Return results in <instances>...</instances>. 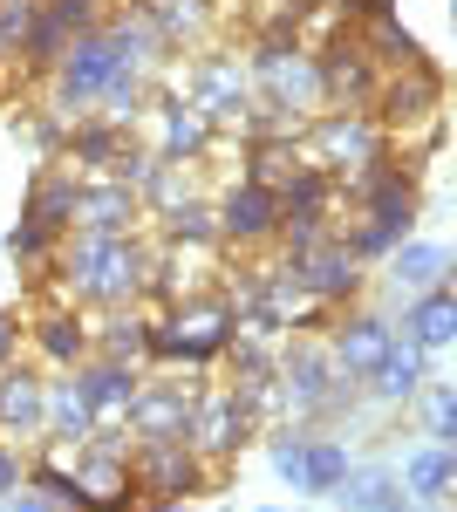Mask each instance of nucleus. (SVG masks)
<instances>
[{
  "label": "nucleus",
  "instance_id": "obj_1",
  "mask_svg": "<svg viewBox=\"0 0 457 512\" xmlns=\"http://www.w3.org/2000/svg\"><path fill=\"white\" fill-rule=\"evenodd\" d=\"M151 267L157 253L137 233H69L55 253V301H76V308H137L151 294Z\"/></svg>",
  "mask_w": 457,
  "mask_h": 512
},
{
  "label": "nucleus",
  "instance_id": "obj_2",
  "mask_svg": "<svg viewBox=\"0 0 457 512\" xmlns=\"http://www.w3.org/2000/svg\"><path fill=\"white\" fill-rule=\"evenodd\" d=\"M232 342H239V315H232L226 294H191V301L171 308V315L151 321V362L205 369V362L232 355Z\"/></svg>",
  "mask_w": 457,
  "mask_h": 512
},
{
  "label": "nucleus",
  "instance_id": "obj_3",
  "mask_svg": "<svg viewBox=\"0 0 457 512\" xmlns=\"http://www.w3.org/2000/svg\"><path fill=\"white\" fill-rule=\"evenodd\" d=\"M123 69L151 76V69H144V62H130L103 28H96V35H76V41H69V55L55 62V76H48V110L76 123L89 103H103V96H110V82L123 76Z\"/></svg>",
  "mask_w": 457,
  "mask_h": 512
},
{
  "label": "nucleus",
  "instance_id": "obj_4",
  "mask_svg": "<svg viewBox=\"0 0 457 512\" xmlns=\"http://www.w3.org/2000/svg\"><path fill=\"white\" fill-rule=\"evenodd\" d=\"M62 158L82 178H123V185H144V171L157 164V151L137 144V130L123 117H76L62 137Z\"/></svg>",
  "mask_w": 457,
  "mask_h": 512
},
{
  "label": "nucleus",
  "instance_id": "obj_5",
  "mask_svg": "<svg viewBox=\"0 0 457 512\" xmlns=\"http://www.w3.org/2000/svg\"><path fill=\"white\" fill-rule=\"evenodd\" d=\"M130 478H137L144 499H198V492L219 478V465L198 458L191 437H151V444L130 451Z\"/></svg>",
  "mask_w": 457,
  "mask_h": 512
},
{
  "label": "nucleus",
  "instance_id": "obj_6",
  "mask_svg": "<svg viewBox=\"0 0 457 512\" xmlns=\"http://www.w3.org/2000/svg\"><path fill=\"white\" fill-rule=\"evenodd\" d=\"M382 151H389V130L369 110H321V117L307 123V164H328L335 178L376 164Z\"/></svg>",
  "mask_w": 457,
  "mask_h": 512
},
{
  "label": "nucleus",
  "instance_id": "obj_7",
  "mask_svg": "<svg viewBox=\"0 0 457 512\" xmlns=\"http://www.w3.org/2000/svg\"><path fill=\"white\" fill-rule=\"evenodd\" d=\"M437 110H444V76L417 62V69H389L376 89V110L369 117L389 130V144L396 137H417V130H437Z\"/></svg>",
  "mask_w": 457,
  "mask_h": 512
},
{
  "label": "nucleus",
  "instance_id": "obj_8",
  "mask_svg": "<svg viewBox=\"0 0 457 512\" xmlns=\"http://www.w3.org/2000/svg\"><path fill=\"white\" fill-rule=\"evenodd\" d=\"M273 472L287 478L294 492H314V499H335V492H342V478L355 472V458H348V444H342V437L287 431V437H273Z\"/></svg>",
  "mask_w": 457,
  "mask_h": 512
},
{
  "label": "nucleus",
  "instance_id": "obj_9",
  "mask_svg": "<svg viewBox=\"0 0 457 512\" xmlns=\"http://www.w3.org/2000/svg\"><path fill=\"white\" fill-rule=\"evenodd\" d=\"M321 89H328V110H376V89H382V62L369 55L362 28L348 21V35H335L321 55Z\"/></svg>",
  "mask_w": 457,
  "mask_h": 512
},
{
  "label": "nucleus",
  "instance_id": "obj_10",
  "mask_svg": "<svg viewBox=\"0 0 457 512\" xmlns=\"http://www.w3.org/2000/svg\"><path fill=\"white\" fill-rule=\"evenodd\" d=\"M253 417H260V410H253L239 390H198V410H191V431L185 437H191L198 458L219 465V458H232V451L253 437Z\"/></svg>",
  "mask_w": 457,
  "mask_h": 512
},
{
  "label": "nucleus",
  "instance_id": "obj_11",
  "mask_svg": "<svg viewBox=\"0 0 457 512\" xmlns=\"http://www.w3.org/2000/svg\"><path fill=\"white\" fill-rule=\"evenodd\" d=\"M287 226V212H280V185H253V178H239L226 198H219V239L226 246H273Z\"/></svg>",
  "mask_w": 457,
  "mask_h": 512
},
{
  "label": "nucleus",
  "instance_id": "obj_12",
  "mask_svg": "<svg viewBox=\"0 0 457 512\" xmlns=\"http://www.w3.org/2000/svg\"><path fill=\"white\" fill-rule=\"evenodd\" d=\"M287 267L301 274V287H307V301H314V308H342V301H355V294H362V280H369V274H362V260L348 253L342 233H328L314 253L287 260Z\"/></svg>",
  "mask_w": 457,
  "mask_h": 512
},
{
  "label": "nucleus",
  "instance_id": "obj_13",
  "mask_svg": "<svg viewBox=\"0 0 457 512\" xmlns=\"http://www.w3.org/2000/svg\"><path fill=\"white\" fill-rule=\"evenodd\" d=\"M191 410H198V383H144L123 417H130V437L137 444H151V437H185Z\"/></svg>",
  "mask_w": 457,
  "mask_h": 512
},
{
  "label": "nucleus",
  "instance_id": "obj_14",
  "mask_svg": "<svg viewBox=\"0 0 457 512\" xmlns=\"http://www.w3.org/2000/svg\"><path fill=\"white\" fill-rule=\"evenodd\" d=\"M0 437L21 444V437H48V376L7 362L0 369Z\"/></svg>",
  "mask_w": 457,
  "mask_h": 512
},
{
  "label": "nucleus",
  "instance_id": "obj_15",
  "mask_svg": "<svg viewBox=\"0 0 457 512\" xmlns=\"http://www.w3.org/2000/svg\"><path fill=\"white\" fill-rule=\"evenodd\" d=\"M28 342H35V355L48 369H76L82 355H96V328L82 321L76 301H48V315H35Z\"/></svg>",
  "mask_w": 457,
  "mask_h": 512
},
{
  "label": "nucleus",
  "instance_id": "obj_16",
  "mask_svg": "<svg viewBox=\"0 0 457 512\" xmlns=\"http://www.w3.org/2000/svg\"><path fill=\"white\" fill-rule=\"evenodd\" d=\"M328 349H335V369H342L348 383H369V369L396 349V328H389L382 315H369V308H355V315L328 335Z\"/></svg>",
  "mask_w": 457,
  "mask_h": 512
},
{
  "label": "nucleus",
  "instance_id": "obj_17",
  "mask_svg": "<svg viewBox=\"0 0 457 512\" xmlns=\"http://www.w3.org/2000/svg\"><path fill=\"white\" fill-rule=\"evenodd\" d=\"M76 212H82V171H69V164H48V171H35L28 178V205H21V219H35V226H48V233H76Z\"/></svg>",
  "mask_w": 457,
  "mask_h": 512
},
{
  "label": "nucleus",
  "instance_id": "obj_18",
  "mask_svg": "<svg viewBox=\"0 0 457 512\" xmlns=\"http://www.w3.org/2000/svg\"><path fill=\"white\" fill-rule=\"evenodd\" d=\"M76 390L89 396V410L110 424V417H123V410L137 403L144 376H137V362H116V355H82V362H76Z\"/></svg>",
  "mask_w": 457,
  "mask_h": 512
},
{
  "label": "nucleus",
  "instance_id": "obj_19",
  "mask_svg": "<svg viewBox=\"0 0 457 512\" xmlns=\"http://www.w3.org/2000/svg\"><path fill=\"white\" fill-rule=\"evenodd\" d=\"M137 219H144L137 185H123V178H82L76 233H137Z\"/></svg>",
  "mask_w": 457,
  "mask_h": 512
},
{
  "label": "nucleus",
  "instance_id": "obj_20",
  "mask_svg": "<svg viewBox=\"0 0 457 512\" xmlns=\"http://www.w3.org/2000/svg\"><path fill=\"white\" fill-rule=\"evenodd\" d=\"M151 117H157V144H151V151H157V158H171V164H191L205 144H212V130H219L198 103H157Z\"/></svg>",
  "mask_w": 457,
  "mask_h": 512
},
{
  "label": "nucleus",
  "instance_id": "obj_21",
  "mask_svg": "<svg viewBox=\"0 0 457 512\" xmlns=\"http://www.w3.org/2000/svg\"><path fill=\"white\" fill-rule=\"evenodd\" d=\"M403 342H417L423 355H430V349H451V342H457V287L410 294V308H403Z\"/></svg>",
  "mask_w": 457,
  "mask_h": 512
},
{
  "label": "nucleus",
  "instance_id": "obj_22",
  "mask_svg": "<svg viewBox=\"0 0 457 512\" xmlns=\"http://www.w3.org/2000/svg\"><path fill=\"white\" fill-rule=\"evenodd\" d=\"M451 246H437V239H403L396 253H389V280L403 287V294H430V287H451Z\"/></svg>",
  "mask_w": 457,
  "mask_h": 512
},
{
  "label": "nucleus",
  "instance_id": "obj_23",
  "mask_svg": "<svg viewBox=\"0 0 457 512\" xmlns=\"http://www.w3.org/2000/svg\"><path fill=\"white\" fill-rule=\"evenodd\" d=\"M403 485H410L417 506L437 512L457 492V451H451V444H417V451L403 458Z\"/></svg>",
  "mask_w": 457,
  "mask_h": 512
},
{
  "label": "nucleus",
  "instance_id": "obj_24",
  "mask_svg": "<svg viewBox=\"0 0 457 512\" xmlns=\"http://www.w3.org/2000/svg\"><path fill=\"white\" fill-rule=\"evenodd\" d=\"M96 410H89V396L76 390V369H55L48 376V437L55 444H82V437H96Z\"/></svg>",
  "mask_w": 457,
  "mask_h": 512
},
{
  "label": "nucleus",
  "instance_id": "obj_25",
  "mask_svg": "<svg viewBox=\"0 0 457 512\" xmlns=\"http://www.w3.org/2000/svg\"><path fill=\"white\" fill-rule=\"evenodd\" d=\"M423 383H430V376H423V349L417 342H396V349L369 369V396H376V403H417Z\"/></svg>",
  "mask_w": 457,
  "mask_h": 512
},
{
  "label": "nucleus",
  "instance_id": "obj_26",
  "mask_svg": "<svg viewBox=\"0 0 457 512\" xmlns=\"http://www.w3.org/2000/svg\"><path fill=\"white\" fill-rule=\"evenodd\" d=\"M410 226H417V212H362V219H348V253L369 267V260H389L403 239H410Z\"/></svg>",
  "mask_w": 457,
  "mask_h": 512
},
{
  "label": "nucleus",
  "instance_id": "obj_27",
  "mask_svg": "<svg viewBox=\"0 0 457 512\" xmlns=\"http://www.w3.org/2000/svg\"><path fill=\"white\" fill-rule=\"evenodd\" d=\"M335 506L342 512H410V485H403V472H348Z\"/></svg>",
  "mask_w": 457,
  "mask_h": 512
},
{
  "label": "nucleus",
  "instance_id": "obj_28",
  "mask_svg": "<svg viewBox=\"0 0 457 512\" xmlns=\"http://www.w3.org/2000/svg\"><path fill=\"white\" fill-rule=\"evenodd\" d=\"M144 14L157 21V35H164V48H178V41H198L212 21H219V7L212 0H137Z\"/></svg>",
  "mask_w": 457,
  "mask_h": 512
},
{
  "label": "nucleus",
  "instance_id": "obj_29",
  "mask_svg": "<svg viewBox=\"0 0 457 512\" xmlns=\"http://www.w3.org/2000/svg\"><path fill=\"white\" fill-rule=\"evenodd\" d=\"M28 485H35L55 512H89V506H96V499H89V485H82V472H76V465H62V458L28 465Z\"/></svg>",
  "mask_w": 457,
  "mask_h": 512
},
{
  "label": "nucleus",
  "instance_id": "obj_30",
  "mask_svg": "<svg viewBox=\"0 0 457 512\" xmlns=\"http://www.w3.org/2000/svg\"><path fill=\"white\" fill-rule=\"evenodd\" d=\"M362 41H369V55L382 62V76H389V69H417V62H423V41L410 35V28H396V14L362 21Z\"/></svg>",
  "mask_w": 457,
  "mask_h": 512
},
{
  "label": "nucleus",
  "instance_id": "obj_31",
  "mask_svg": "<svg viewBox=\"0 0 457 512\" xmlns=\"http://www.w3.org/2000/svg\"><path fill=\"white\" fill-rule=\"evenodd\" d=\"M417 424H423L430 444H451V451H457V390H451V383H423Z\"/></svg>",
  "mask_w": 457,
  "mask_h": 512
},
{
  "label": "nucleus",
  "instance_id": "obj_32",
  "mask_svg": "<svg viewBox=\"0 0 457 512\" xmlns=\"http://www.w3.org/2000/svg\"><path fill=\"white\" fill-rule=\"evenodd\" d=\"M7 253H14V267L48 274V267H55V253H62V233H48V226H35V219H21V226L7 233Z\"/></svg>",
  "mask_w": 457,
  "mask_h": 512
},
{
  "label": "nucleus",
  "instance_id": "obj_33",
  "mask_svg": "<svg viewBox=\"0 0 457 512\" xmlns=\"http://www.w3.org/2000/svg\"><path fill=\"white\" fill-rule=\"evenodd\" d=\"M35 14H41V0H0V69L21 62V41L35 28Z\"/></svg>",
  "mask_w": 457,
  "mask_h": 512
},
{
  "label": "nucleus",
  "instance_id": "obj_34",
  "mask_svg": "<svg viewBox=\"0 0 457 512\" xmlns=\"http://www.w3.org/2000/svg\"><path fill=\"white\" fill-rule=\"evenodd\" d=\"M41 7H48L69 35H96V28L116 14V0H41Z\"/></svg>",
  "mask_w": 457,
  "mask_h": 512
},
{
  "label": "nucleus",
  "instance_id": "obj_35",
  "mask_svg": "<svg viewBox=\"0 0 457 512\" xmlns=\"http://www.w3.org/2000/svg\"><path fill=\"white\" fill-rule=\"evenodd\" d=\"M21 485H28V465H21V444H7V437H0V506H7V499H14Z\"/></svg>",
  "mask_w": 457,
  "mask_h": 512
},
{
  "label": "nucleus",
  "instance_id": "obj_36",
  "mask_svg": "<svg viewBox=\"0 0 457 512\" xmlns=\"http://www.w3.org/2000/svg\"><path fill=\"white\" fill-rule=\"evenodd\" d=\"M21 335H28V321L14 315V308H0V369H7V362L21 355Z\"/></svg>",
  "mask_w": 457,
  "mask_h": 512
},
{
  "label": "nucleus",
  "instance_id": "obj_37",
  "mask_svg": "<svg viewBox=\"0 0 457 512\" xmlns=\"http://www.w3.org/2000/svg\"><path fill=\"white\" fill-rule=\"evenodd\" d=\"M7 512H55V506H48V499H41L35 485H21V492H14V499H7Z\"/></svg>",
  "mask_w": 457,
  "mask_h": 512
},
{
  "label": "nucleus",
  "instance_id": "obj_38",
  "mask_svg": "<svg viewBox=\"0 0 457 512\" xmlns=\"http://www.w3.org/2000/svg\"><path fill=\"white\" fill-rule=\"evenodd\" d=\"M137 512H185V499H144Z\"/></svg>",
  "mask_w": 457,
  "mask_h": 512
},
{
  "label": "nucleus",
  "instance_id": "obj_39",
  "mask_svg": "<svg viewBox=\"0 0 457 512\" xmlns=\"http://www.w3.org/2000/svg\"><path fill=\"white\" fill-rule=\"evenodd\" d=\"M260 512H287V506H260Z\"/></svg>",
  "mask_w": 457,
  "mask_h": 512
},
{
  "label": "nucleus",
  "instance_id": "obj_40",
  "mask_svg": "<svg viewBox=\"0 0 457 512\" xmlns=\"http://www.w3.org/2000/svg\"><path fill=\"white\" fill-rule=\"evenodd\" d=\"M451 287H457V280H451Z\"/></svg>",
  "mask_w": 457,
  "mask_h": 512
}]
</instances>
